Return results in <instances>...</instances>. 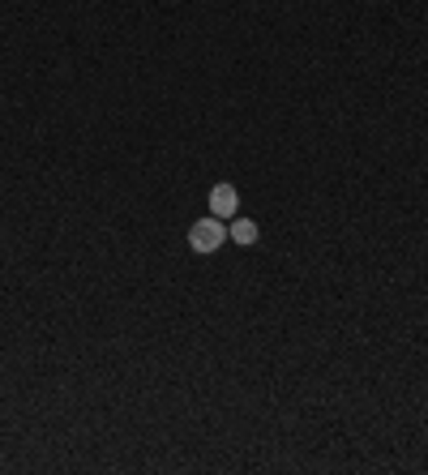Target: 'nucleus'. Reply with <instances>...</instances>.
Masks as SVG:
<instances>
[{"label": "nucleus", "instance_id": "nucleus-1", "mask_svg": "<svg viewBox=\"0 0 428 475\" xmlns=\"http://www.w3.org/2000/svg\"><path fill=\"white\" fill-rule=\"evenodd\" d=\"M223 240H228V232H223V223H219L214 214L189 227V244H193V253H214Z\"/></svg>", "mask_w": 428, "mask_h": 475}, {"label": "nucleus", "instance_id": "nucleus-2", "mask_svg": "<svg viewBox=\"0 0 428 475\" xmlns=\"http://www.w3.org/2000/svg\"><path fill=\"white\" fill-rule=\"evenodd\" d=\"M236 206H240L236 184H214L210 189V214L214 219H236Z\"/></svg>", "mask_w": 428, "mask_h": 475}, {"label": "nucleus", "instance_id": "nucleus-3", "mask_svg": "<svg viewBox=\"0 0 428 475\" xmlns=\"http://www.w3.org/2000/svg\"><path fill=\"white\" fill-rule=\"evenodd\" d=\"M231 240H236V244H253V240H257V223H253V219H236V223H231Z\"/></svg>", "mask_w": 428, "mask_h": 475}]
</instances>
